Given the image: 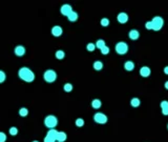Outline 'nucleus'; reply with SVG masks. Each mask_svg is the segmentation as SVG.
<instances>
[{"instance_id": "1", "label": "nucleus", "mask_w": 168, "mask_h": 142, "mask_svg": "<svg viewBox=\"0 0 168 142\" xmlns=\"http://www.w3.org/2000/svg\"><path fill=\"white\" fill-rule=\"evenodd\" d=\"M18 76H19V78L21 80H23L25 82H28V83H31V82H33L35 80V74H34V72L32 71L31 69H28V68H25V67L21 68L19 70Z\"/></svg>"}, {"instance_id": "2", "label": "nucleus", "mask_w": 168, "mask_h": 142, "mask_svg": "<svg viewBox=\"0 0 168 142\" xmlns=\"http://www.w3.org/2000/svg\"><path fill=\"white\" fill-rule=\"evenodd\" d=\"M44 124L48 129H55L57 126V124H58V119L54 115H48L44 119Z\"/></svg>"}, {"instance_id": "3", "label": "nucleus", "mask_w": 168, "mask_h": 142, "mask_svg": "<svg viewBox=\"0 0 168 142\" xmlns=\"http://www.w3.org/2000/svg\"><path fill=\"white\" fill-rule=\"evenodd\" d=\"M151 22H152V30L154 31H160L164 25V19L160 16L154 17Z\"/></svg>"}, {"instance_id": "4", "label": "nucleus", "mask_w": 168, "mask_h": 142, "mask_svg": "<svg viewBox=\"0 0 168 142\" xmlns=\"http://www.w3.org/2000/svg\"><path fill=\"white\" fill-rule=\"evenodd\" d=\"M115 50H116L117 54H119V55H124V54H126V53L128 52V44H127L126 42H124V41H120V42H118V43L116 44Z\"/></svg>"}, {"instance_id": "5", "label": "nucleus", "mask_w": 168, "mask_h": 142, "mask_svg": "<svg viewBox=\"0 0 168 142\" xmlns=\"http://www.w3.org/2000/svg\"><path fill=\"white\" fill-rule=\"evenodd\" d=\"M43 78L47 83H53L54 81H56L57 79V73L54 70H47L44 72L43 74Z\"/></svg>"}, {"instance_id": "6", "label": "nucleus", "mask_w": 168, "mask_h": 142, "mask_svg": "<svg viewBox=\"0 0 168 142\" xmlns=\"http://www.w3.org/2000/svg\"><path fill=\"white\" fill-rule=\"evenodd\" d=\"M93 120L99 124H104L107 122V116L103 113H96L93 115Z\"/></svg>"}, {"instance_id": "7", "label": "nucleus", "mask_w": 168, "mask_h": 142, "mask_svg": "<svg viewBox=\"0 0 168 142\" xmlns=\"http://www.w3.org/2000/svg\"><path fill=\"white\" fill-rule=\"evenodd\" d=\"M60 12H61V14L63 15V16H65V17H67L72 12H73V7H72V5L71 4H67V3H65V4H63L62 6H61V8H60Z\"/></svg>"}, {"instance_id": "8", "label": "nucleus", "mask_w": 168, "mask_h": 142, "mask_svg": "<svg viewBox=\"0 0 168 142\" xmlns=\"http://www.w3.org/2000/svg\"><path fill=\"white\" fill-rule=\"evenodd\" d=\"M52 34H53V36H55V37H60V36L63 34V30H62V27H61L60 25H55V26H53V29H52Z\"/></svg>"}, {"instance_id": "9", "label": "nucleus", "mask_w": 168, "mask_h": 142, "mask_svg": "<svg viewBox=\"0 0 168 142\" xmlns=\"http://www.w3.org/2000/svg\"><path fill=\"white\" fill-rule=\"evenodd\" d=\"M25 48L24 46H22V45H17L16 48H15V50H14V53H15V55L16 56H19V57H22V56H24L25 55Z\"/></svg>"}, {"instance_id": "10", "label": "nucleus", "mask_w": 168, "mask_h": 142, "mask_svg": "<svg viewBox=\"0 0 168 142\" xmlns=\"http://www.w3.org/2000/svg\"><path fill=\"white\" fill-rule=\"evenodd\" d=\"M117 20H118V22H120V23H126L127 21H128V15L126 14V13H120V14H118V16H117Z\"/></svg>"}, {"instance_id": "11", "label": "nucleus", "mask_w": 168, "mask_h": 142, "mask_svg": "<svg viewBox=\"0 0 168 142\" xmlns=\"http://www.w3.org/2000/svg\"><path fill=\"white\" fill-rule=\"evenodd\" d=\"M140 75H141L142 77H144V78L148 77V76L150 75V69H149L148 67H143V68H141V70H140Z\"/></svg>"}, {"instance_id": "12", "label": "nucleus", "mask_w": 168, "mask_h": 142, "mask_svg": "<svg viewBox=\"0 0 168 142\" xmlns=\"http://www.w3.org/2000/svg\"><path fill=\"white\" fill-rule=\"evenodd\" d=\"M139 37H140V33L138 30H131L129 32V38L131 40H137Z\"/></svg>"}, {"instance_id": "13", "label": "nucleus", "mask_w": 168, "mask_h": 142, "mask_svg": "<svg viewBox=\"0 0 168 142\" xmlns=\"http://www.w3.org/2000/svg\"><path fill=\"white\" fill-rule=\"evenodd\" d=\"M67 139V135L64 132H58V136H57V142H64Z\"/></svg>"}, {"instance_id": "14", "label": "nucleus", "mask_w": 168, "mask_h": 142, "mask_svg": "<svg viewBox=\"0 0 168 142\" xmlns=\"http://www.w3.org/2000/svg\"><path fill=\"white\" fill-rule=\"evenodd\" d=\"M78 18H79V16H78V13L77 12H72L68 16H67V19L71 21V22H75V21H77L78 20Z\"/></svg>"}, {"instance_id": "15", "label": "nucleus", "mask_w": 168, "mask_h": 142, "mask_svg": "<svg viewBox=\"0 0 168 142\" xmlns=\"http://www.w3.org/2000/svg\"><path fill=\"white\" fill-rule=\"evenodd\" d=\"M47 136L54 138L56 141H57V136H58V131L56 129H50L48 132H47Z\"/></svg>"}, {"instance_id": "16", "label": "nucleus", "mask_w": 168, "mask_h": 142, "mask_svg": "<svg viewBox=\"0 0 168 142\" xmlns=\"http://www.w3.org/2000/svg\"><path fill=\"white\" fill-rule=\"evenodd\" d=\"M101 105H102V102H101V100H99V99H93V100L91 101V106H92V108H95V110L100 108Z\"/></svg>"}, {"instance_id": "17", "label": "nucleus", "mask_w": 168, "mask_h": 142, "mask_svg": "<svg viewBox=\"0 0 168 142\" xmlns=\"http://www.w3.org/2000/svg\"><path fill=\"white\" fill-rule=\"evenodd\" d=\"M124 69L126 71H132L135 69V63L132 61H126L124 63Z\"/></svg>"}, {"instance_id": "18", "label": "nucleus", "mask_w": 168, "mask_h": 142, "mask_svg": "<svg viewBox=\"0 0 168 142\" xmlns=\"http://www.w3.org/2000/svg\"><path fill=\"white\" fill-rule=\"evenodd\" d=\"M55 56H56V58H57L58 60H62V59L64 58V56H65V53H64L63 51L59 50V51H57V52H56Z\"/></svg>"}, {"instance_id": "19", "label": "nucleus", "mask_w": 168, "mask_h": 142, "mask_svg": "<svg viewBox=\"0 0 168 142\" xmlns=\"http://www.w3.org/2000/svg\"><path fill=\"white\" fill-rule=\"evenodd\" d=\"M104 46H105V41H104L103 39H99V40L96 42V48H98L99 50L103 49Z\"/></svg>"}, {"instance_id": "20", "label": "nucleus", "mask_w": 168, "mask_h": 142, "mask_svg": "<svg viewBox=\"0 0 168 142\" xmlns=\"http://www.w3.org/2000/svg\"><path fill=\"white\" fill-rule=\"evenodd\" d=\"M93 69H95L96 71H101V70L103 69V63H102L101 61H96V62L93 63Z\"/></svg>"}, {"instance_id": "21", "label": "nucleus", "mask_w": 168, "mask_h": 142, "mask_svg": "<svg viewBox=\"0 0 168 142\" xmlns=\"http://www.w3.org/2000/svg\"><path fill=\"white\" fill-rule=\"evenodd\" d=\"M140 99L139 98H132L131 99V101H130V104H131V106H134V107H138L139 105H140Z\"/></svg>"}, {"instance_id": "22", "label": "nucleus", "mask_w": 168, "mask_h": 142, "mask_svg": "<svg viewBox=\"0 0 168 142\" xmlns=\"http://www.w3.org/2000/svg\"><path fill=\"white\" fill-rule=\"evenodd\" d=\"M19 115H20L21 117H26V116L28 115V110H27L26 107H21V108L19 110Z\"/></svg>"}, {"instance_id": "23", "label": "nucleus", "mask_w": 168, "mask_h": 142, "mask_svg": "<svg viewBox=\"0 0 168 142\" xmlns=\"http://www.w3.org/2000/svg\"><path fill=\"white\" fill-rule=\"evenodd\" d=\"M63 89H64V92H66V93H71V92L73 91V85H72V83H65L64 86H63Z\"/></svg>"}, {"instance_id": "24", "label": "nucleus", "mask_w": 168, "mask_h": 142, "mask_svg": "<svg viewBox=\"0 0 168 142\" xmlns=\"http://www.w3.org/2000/svg\"><path fill=\"white\" fill-rule=\"evenodd\" d=\"M75 124H76L78 127H82L84 125V120L83 119H81V118H78V119L75 121Z\"/></svg>"}, {"instance_id": "25", "label": "nucleus", "mask_w": 168, "mask_h": 142, "mask_svg": "<svg viewBox=\"0 0 168 142\" xmlns=\"http://www.w3.org/2000/svg\"><path fill=\"white\" fill-rule=\"evenodd\" d=\"M100 23H101V25L102 26H108L109 25V20L107 19V18H103V19H101V21H100Z\"/></svg>"}, {"instance_id": "26", "label": "nucleus", "mask_w": 168, "mask_h": 142, "mask_svg": "<svg viewBox=\"0 0 168 142\" xmlns=\"http://www.w3.org/2000/svg\"><path fill=\"white\" fill-rule=\"evenodd\" d=\"M9 134H11V136H16V135L18 134V129L15 127V126L11 127V129H9Z\"/></svg>"}, {"instance_id": "27", "label": "nucleus", "mask_w": 168, "mask_h": 142, "mask_svg": "<svg viewBox=\"0 0 168 142\" xmlns=\"http://www.w3.org/2000/svg\"><path fill=\"white\" fill-rule=\"evenodd\" d=\"M5 79H6V75H5V73L3 71H0V84L1 83H3L4 81H5Z\"/></svg>"}, {"instance_id": "28", "label": "nucleus", "mask_w": 168, "mask_h": 142, "mask_svg": "<svg viewBox=\"0 0 168 142\" xmlns=\"http://www.w3.org/2000/svg\"><path fill=\"white\" fill-rule=\"evenodd\" d=\"M96 50V44L93 43H88L87 44V51L88 52H93Z\"/></svg>"}, {"instance_id": "29", "label": "nucleus", "mask_w": 168, "mask_h": 142, "mask_svg": "<svg viewBox=\"0 0 168 142\" xmlns=\"http://www.w3.org/2000/svg\"><path fill=\"white\" fill-rule=\"evenodd\" d=\"M100 51H101V53H102L103 55H107V54H109V51H110V50H109V48H108V46H106V45H105V46H104L103 49H101Z\"/></svg>"}, {"instance_id": "30", "label": "nucleus", "mask_w": 168, "mask_h": 142, "mask_svg": "<svg viewBox=\"0 0 168 142\" xmlns=\"http://www.w3.org/2000/svg\"><path fill=\"white\" fill-rule=\"evenodd\" d=\"M6 141V135L3 132H0V142Z\"/></svg>"}, {"instance_id": "31", "label": "nucleus", "mask_w": 168, "mask_h": 142, "mask_svg": "<svg viewBox=\"0 0 168 142\" xmlns=\"http://www.w3.org/2000/svg\"><path fill=\"white\" fill-rule=\"evenodd\" d=\"M44 142H57V141L54 138H52V137H50V136L46 135V137L44 138Z\"/></svg>"}, {"instance_id": "32", "label": "nucleus", "mask_w": 168, "mask_h": 142, "mask_svg": "<svg viewBox=\"0 0 168 142\" xmlns=\"http://www.w3.org/2000/svg\"><path fill=\"white\" fill-rule=\"evenodd\" d=\"M145 27L147 30H152V22L151 21H147L146 24H145Z\"/></svg>"}, {"instance_id": "33", "label": "nucleus", "mask_w": 168, "mask_h": 142, "mask_svg": "<svg viewBox=\"0 0 168 142\" xmlns=\"http://www.w3.org/2000/svg\"><path fill=\"white\" fill-rule=\"evenodd\" d=\"M166 107H168V101L164 100L161 102V108H166Z\"/></svg>"}, {"instance_id": "34", "label": "nucleus", "mask_w": 168, "mask_h": 142, "mask_svg": "<svg viewBox=\"0 0 168 142\" xmlns=\"http://www.w3.org/2000/svg\"><path fill=\"white\" fill-rule=\"evenodd\" d=\"M162 114H163V115H165V116H167L168 115V107H166V108H162Z\"/></svg>"}, {"instance_id": "35", "label": "nucleus", "mask_w": 168, "mask_h": 142, "mask_svg": "<svg viewBox=\"0 0 168 142\" xmlns=\"http://www.w3.org/2000/svg\"><path fill=\"white\" fill-rule=\"evenodd\" d=\"M164 73H165L166 75H168V67H165V69H164Z\"/></svg>"}, {"instance_id": "36", "label": "nucleus", "mask_w": 168, "mask_h": 142, "mask_svg": "<svg viewBox=\"0 0 168 142\" xmlns=\"http://www.w3.org/2000/svg\"><path fill=\"white\" fill-rule=\"evenodd\" d=\"M165 88H166V89H168V81H166V82H165Z\"/></svg>"}, {"instance_id": "37", "label": "nucleus", "mask_w": 168, "mask_h": 142, "mask_svg": "<svg viewBox=\"0 0 168 142\" xmlns=\"http://www.w3.org/2000/svg\"><path fill=\"white\" fill-rule=\"evenodd\" d=\"M32 142H39L38 140H34V141H32Z\"/></svg>"}, {"instance_id": "38", "label": "nucleus", "mask_w": 168, "mask_h": 142, "mask_svg": "<svg viewBox=\"0 0 168 142\" xmlns=\"http://www.w3.org/2000/svg\"><path fill=\"white\" fill-rule=\"evenodd\" d=\"M167 129H168V124H167Z\"/></svg>"}]
</instances>
